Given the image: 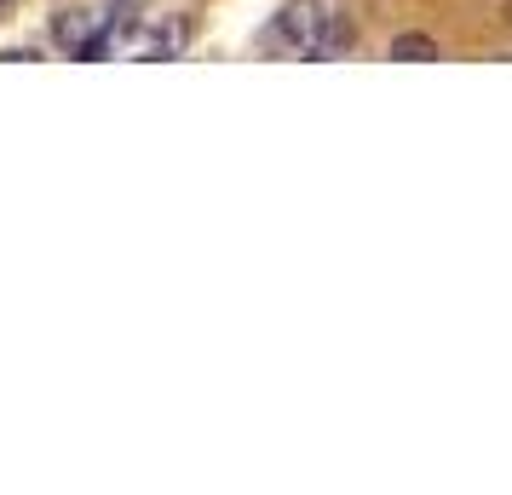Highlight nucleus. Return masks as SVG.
Masks as SVG:
<instances>
[{
  "label": "nucleus",
  "mask_w": 512,
  "mask_h": 495,
  "mask_svg": "<svg viewBox=\"0 0 512 495\" xmlns=\"http://www.w3.org/2000/svg\"><path fill=\"white\" fill-rule=\"evenodd\" d=\"M87 35H93V18H87V12H58V18H52V41L70 52V58H75V47H81Z\"/></svg>",
  "instance_id": "nucleus-1"
},
{
  "label": "nucleus",
  "mask_w": 512,
  "mask_h": 495,
  "mask_svg": "<svg viewBox=\"0 0 512 495\" xmlns=\"http://www.w3.org/2000/svg\"><path fill=\"white\" fill-rule=\"evenodd\" d=\"M392 58L397 64H432V58H438V41L420 35V29H409V35H397L392 41Z\"/></svg>",
  "instance_id": "nucleus-2"
},
{
  "label": "nucleus",
  "mask_w": 512,
  "mask_h": 495,
  "mask_svg": "<svg viewBox=\"0 0 512 495\" xmlns=\"http://www.w3.org/2000/svg\"><path fill=\"white\" fill-rule=\"evenodd\" d=\"M12 6H18V0H0V18H6V12H12Z\"/></svg>",
  "instance_id": "nucleus-3"
}]
</instances>
